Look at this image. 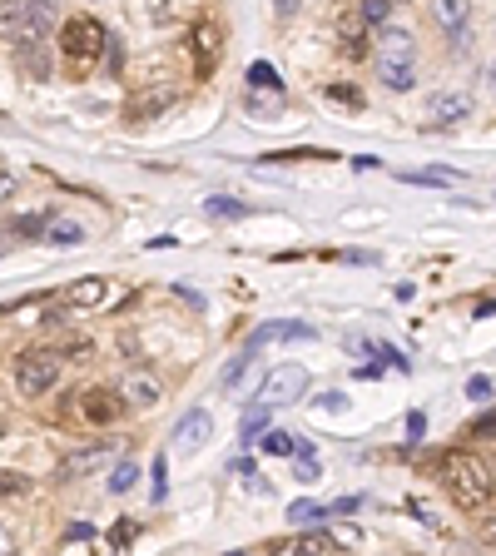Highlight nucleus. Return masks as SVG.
<instances>
[{
  "instance_id": "f257e3e1",
  "label": "nucleus",
  "mask_w": 496,
  "mask_h": 556,
  "mask_svg": "<svg viewBox=\"0 0 496 556\" xmlns=\"http://www.w3.org/2000/svg\"><path fill=\"white\" fill-rule=\"evenodd\" d=\"M442 487L452 492V502L462 512H482L492 502V472L472 452H447L442 457Z\"/></svg>"
},
{
  "instance_id": "f03ea898",
  "label": "nucleus",
  "mask_w": 496,
  "mask_h": 556,
  "mask_svg": "<svg viewBox=\"0 0 496 556\" xmlns=\"http://www.w3.org/2000/svg\"><path fill=\"white\" fill-rule=\"evenodd\" d=\"M50 25H55V0H0V40L10 50L45 40Z\"/></svg>"
},
{
  "instance_id": "7ed1b4c3",
  "label": "nucleus",
  "mask_w": 496,
  "mask_h": 556,
  "mask_svg": "<svg viewBox=\"0 0 496 556\" xmlns=\"http://www.w3.org/2000/svg\"><path fill=\"white\" fill-rule=\"evenodd\" d=\"M105 40H110V30H105L100 20H90V15H75V20H65V30H60V50H65V60H70L75 70H90V65L105 55Z\"/></svg>"
},
{
  "instance_id": "20e7f679",
  "label": "nucleus",
  "mask_w": 496,
  "mask_h": 556,
  "mask_svg": "<svg viewBox=\"0 0 496 556\" xmlns=\"http://www.w3.org/2000/svg\"><path fill=\"white\" fill-rule=\"evenodd\" d=\"M60 363L65 358L55 348H25L15 358V388H20V398H45L60 383Z\"/></svg>"
},
{
  "instance_id": "39448f33",
  "label": "nucleus",
  "mask_w": 496,
  "mask_h": 556,
  "mask_svg": "<svg viewBox=\"0 0 496 556\" xmlns=\"http://www.w3.org/2000/svg\"><path fill=\"white\" fill-rule=\"evenodd\" d=\"M303 393H308V368H298V363H278V368L263 378L258 403H263V408H283V403H298Z\"/></svg>"
},
{
  "instance_id": "423d86ee",
  "label": "nucleus",
  "mask_w": 496,
  "mask_h": 556,
  "mask_svg": "<svg viewBox=\"0 0 496 556\" xmlns=\"http://www.w3.org/2000/svg\"><path fill=\"white\" fill-rule=\"evenodd\" d=\"M120 398H124V408L144 413V408H154V403L164 398V383H159V373H149V368H124Z\"/></svg>"
},
{
  "instance_id": "0eeeda50",
  "label": "nucleus",
  "mask_w": 496,
  "mask_h": 556,
  "mask_svg": "<svg viewBox=\"0 0 496 556\" xmlns=\"http://www.w3.org/2000/svg\"><path fill=\"white\" fill-rule=\"evenodd\" d=\"M189 40H194V70H199V80H209V75H214V65H219V55H224L219 25H214V20H199Z\"/></svg>"
},
{
  "instance_id": "6e6552de",
  "label": "nucleus",
  "mask_w": 496,
  "mask_h": 556,
  "mask_svg": "<svg viewBox=\"0 0 496 556\" xmlns=\"http://www.w3.org/2000/svg\"><path fill=\"white\" fill-rule=\"evenodd\" d=\"M377 65H417L412 30H382L377 35Z\"/></svg>"
},
{
  "instance_id": "1a4fd4ad",
  "label": "nucleus",
  "mask_w": 496,
  "mask_h": 556,
  "mask_svg": "<svg viewBox=\"0 0 496 556\" xmlns=\"http://www.w3.org/2000/svg\"><path fill=\"white\" fill-rule=\"evenodd\" d=\"M174 100H179V95H174L169 85H149V90H139V95L124 105V115H129L134 125H139V120H159V115H164Z\"/></svg>"
},
{
  "instance_id": "9d476101",
  "label": "nucleus",
  "mask_w": 496,
  "mask_h": 556,
  "mask_svg": "<svg viewBox=\"0 0 496 556\" xmlns=\"http://www.w3.org/2000/svg\"><path fill=\"white\" fill-rule=\"evenodd\" d=\"M70 413L80 417V422L105 427V422H115V417H120V398H110V393H100V388H95V393H85V398H80Z\"/></svg>"
},
{
  "instance_id": "9b49d317",
  "label": "nucleus",
  "mask_w": 496,
  "mask_h": 556,
  "mask_svg": "<svg viewBox=\"0 0 496 556\" xmlns=\"http://www.w3.org/2000/svg\"><path fill=\"white\" fill-rule=\"evenodd\" d=\"M308 338H318V328H308V323H268V328H258L248 338V353L263 348V343H308Z\"/></svg>"
},
{
  "instance_id": "f8f14e48",
  "label": "nucleus",
  "mask_w": 496,
  "mask_h": 556,
  "mask_svg": "<svg viewBox=\"0 0 496 556\" xmlns=\"http://www.w3.org/2000/svg\"><path fill=\"white\" fill-rule=\"evenodd\" d=\"M432 20H437L452 40H462V35H467V20H472V0H432Z\"/></svg>"
},
{
  "instance_id": "ddd939ff",
  "label": "nucleus",
  "mask_w": 496,
  "mask_h": 556,
  "mask_svg": "<svg viewBox=\"0 0 496 556\" xmlns=\"http://www.w3.org/2000/svg\"><path fill=\"white\" fill-rule=\"evenodd\" d=\"M209 432H214V422H209V413H184L179 417V427H174V442L184 447V452H194V447H204L209 442Z\"/></svg>"
},
{
  "instance_id": "4468645a",
  "label": "nucleus",
  "mask_w": 496,
  "mask_h": 556,
  "mask_svg": "<svg viewBox=\"0 0 496 556\" xmlns=\"http://www.w3.org/2000/svg\"><path fill=\"white\" fill-rule=\"evenodd\" d=\"M273 556H338V542L323 537V532H313V537H288V542L273 547Z\"/></svg>"
},
{
  "instance_id": "2eb2a0df",
  "label": "nucleus",
  "mask_w": 496,
  "mask_h": 556,
  "mask_svg": "<svg viewBox=\"0 0 496 556\" xmlns=\"http://www.w3.org/2000/svg\"><path fill=\"white\" fill-rule=\"evenodd\" d=\"M105 278H80V283H70L60 298H65V308H95V303H105Z\"/></svg>"
},
{
  "instance_id": "dca6fc26",
  "label": "nucleus",
  "mask_w": 496,
  "mask_h": 556,
  "mask_svg": "<svg viewBox=\"0 0 496 556\" xmlns=\"http://www.w3.org/2000/svg\"><path fill=\"white\" fill-rule=\"evenodd\" d=\"M90 234H85V224H75V219H45V244H55V249H75V244H85Z\"/></svg>"
},
{
  "instance_id": "f3484780",
  "label": "nucleus",
  "mask_w": 496,
  "mask_h": 556,
  "mask_svg": "<svg viewBox=\"0 0 496 556\" xmlns=\"http://www.w3.org/2000/svg\"><path fill=\"white\" fill-rule=\"evenodd\" d=\"M15 65H20L30 80H50V55H45L40 40H35V45H20V50H15Z\"/></svg>"
},
{
  "instance_id": "a211bd4d",
  "label": "nucleus",
  "mask_w": 496,
  "mask_h": 556,
  "mask_svg": "<svg viewBox=\"0 0 496 556\" xmlns=\"http://www.w3.org/2000/svg\"><path fill=\"white\" fill-rule=\"evenodd\" d=\"M472 115V100L467 95H437L432 100V120L437 125H457V120H467Z\"/></svg>"
},
{
  "instance_id": "6ab92c4d",
  "label": "nucleus",
  "mask_w": 496,
  "mask_h": 556,
  "mask_svg": "<svg viewBox=\"0 0 496 556\" xmlns=\"http://www.w3.org/2000/svg\"><path fill=\"white\" fill-rule=\"evenodd\" d=\"M402 179H407V184H427V189H452V184H462L457 169H402Z\"/></svg>"
},
{
  "instance_id": "aec40b11",
  "label": "nucleus",
  "mask_w": 496,
  "mask_h": 556,
  "mask_svg": "<svg viewBox=\"0 0 496 556\" xmlns=\"http://www.w3.org/2000/svg\"><path fill=\"white\" fill-rule=\"evenodd\" d=\"M377 80L387 85V90H412L417 85V65H377Z\"/></svg>"
},
{
  "instance_id": "412c9836",
  "label": "nucleus",
  "mask_w": 496,
  "mask_h": 556,
  "mask_svg": "<svg viewBox=\"0 0 496 556\" xmlns=\"http://www.w3.org/2000/svg\"><path fill=\"white\" fill-rule=\"evenodd\" d=\"M258 447H263L268 457H293V452H298V437L283 432V427H268V432L258 437Z\"/></svg>"
},
{
  "instance_id": "4be33fe9",
  "label": "nucleus",
  "mask_w": 496,
  "mask_h": 556,
  "mask_svg": "<svg viewBox=\"0 0 496 556\" xmlns=\"http://www.w3.org/2000/svg\"><path fill=\"white\" fill-rule=\"evenodd\" d=\"M248 90H273V95H283V80H278V70H273L268 60H258V65H248Z\"/></svg>"
},
{
  "instance_id": "5701e85b",
  "label": "nucleus",
  "mask_w": 496,
  "mask_h": 556,
  "mask_svg": "<svg viewBox=\"0 0 496 556\" xmlns=\"http://www.w3.org/2000/svg\"><path fill=\"white\" fill-rule=\"evenodd\" d=\"M288 517H293L298 527H323L333 512H328V507H318V502H293V507H288Z\"/></svg>"
},
{
  "instance_id": "b1692460",
  "label": "nucleus",
  "mask_w": 496,
  "mask_h": 556,
  "mask_svg": "<svg viewBox=\"0 0 496 556\" xmlns=\"http://www.w3.org/2000/svg\"><path fill=\"white\" fill-rule=\"evenodd\" d=\"M298 159H333L328 149H283V154H263V164H298Z\"/></svg>"
},
{
  "instance_id": "393cba45",
  "label": "nucleus",
  "mask_w": 496,
  "mask_h": 556,
  "mask_svg": "<svg viewBox=\"0 0 496 556\" xmlns=\"http://www.w3.org/2000/svg\"><path fill=\"white\" fill-rule=\"evenodd\" d=\"M392 15V0H358V20L363 25H382Z\"/></svg>"
},
{
  "instance_id": "a878e982",
  "label": "nucleus",
  "mask_w": 496,
  "mask_h": 556,
  "mask_svg": "<svg viewBox=\"0 0 496 556\" xmlns=\"http://www.w3.org/2000/svg\"><path fill=\"white\" fill-rule=\"evenodd\" d=\"M134 477H139V467H134V462H120V467L110 472V492H115V497H124V492L134 487Z\"/></svg>"
},
{
  "instance_id": "bb28decb",
  "label": "nucleus",
  "mask_w": 496,
  "mask_h": 556,
  "mask_svg": "<svg viewBox=\"0 0 496 556\" xmlns=\"http://www.w3.org/2000/svg\"><path fill=\"white\" fill-rule=\"evenodd\" d=\"M149 477H154V482H149V497L164 502V497H169V467H164V457H154V472H149Z\"/></svg>"
},
{
  "instance_id": "cd10ccee",
  "label": "nucleus",
  "mask_w": 496,
  "mask_h": 556,
  "mask_svg": "<svg viewBox=\"0 0 496 556\" xmlns=\"http://www.w3.org/2000/svg\"><path fill=\"white\" fill-rule=\"evenodd\" d=\"M209 214H214V219H239V214H244V204L219 194V199H209Z\"/></svg>"
},
{
  "instance_id": "c85d7f7f",
  "label": "nucleus",
  "mask_w": 496,
  "mask_h": 556,
  "mask_svg": "<svg viewBox=\"0 0 496 556\" xmlns=\"http://www.w3.org/2000/svg\"><path fill=\"white\" fill-rule=\"evenodd\" d=\"M20 492H30V477H20V472H0V497H20Z\"/></svg>"
},
{
  "instance_id": "c756f323",
  "label": "nucleus",
  "mask_w": 496,
  "mask_h": 556,
  "mask_svg": "<svg viewBox=\"0 0 496 556\" xmlns=\"http://www.w3.org/2000/svg\"><path fill=\"white\" fill-rule=\"evenodd\" d=\"M263 417H268V408L263 403H253L244 417V437H263Z\"/></svg>"
},
{
  "instance_id": "7c9ffc66",
  "label": "nucleus",
  "mask_w": 496,
  "mask_h": 556,
  "mask_svg": "<svg viewBox=\"0 0 496 556\" xmlns=\"http://www.w3.org/2000/svg\"><path fill=\"white\" fill-rule=\"evenodd\" d=\"M472 437H496V408H487L482 417H472Z\"/></svg>"
},
{
  "instance_id": "2f4dec72",
  "label": "nucleus",
  "mask_w": 496,
  "mask_h": 556,
  "mask_svg": "<svg viewBox=\"0 0 496 556\" xmlns=\"http://www.w3.org/2000/svg\"><path fill=\"white\" fill-rule=\"evenodd\" d=\"M328 100H338V105H358V110H363V95H358V90H348V85H333V90H328Z\"/></svg>"
},
{
  "instance_id": "473e14b6",
  "label": "nucleus",
  "mask_w": 496,
  "mask_h": 556,
  "mask_svg": "<svg viewBox=\"0 0 496 556\" xmlns=\"http://www.w3.org/2000/svg\"><path fill=\"white\" fill-rule=\"evenodd\" d=\"M467 398H472V403H487V398H492V378H472V383H467Z\"/></svg>"
},
{
  "instance_id": "72a5a7b5",
  "label": "nucleus",
  "mask_w": 496,
  "mask_h": 556,
  "mask_svg": "<svg viewBox=\"0 0 496 556\" xmlns=\"http://www.w3.org/2000/svg\"><path fill=\"white\" fill-rule=\"evenodd\" d=\"M105 55H110V70L120 75V70H124V45H120V40H105Z\"/></svg>"
},
{
  "instance_id": "f704fd0d",
  "label": "nucleus",
  "mask_w": 496,
  "mask_h": 556,
  "mask_svg": "<svg viewBox=\"0 0 496 556\" xmlns=\"http://www.w3.org/2000/svg\"><path fill=\"white\" fill-rule=\"evenodd\" d=\"M323 408H333V413H343V408H348V398H343V393H323Z\"/></svg>"
},
{
  "instance_id": "c9c22d12",
  "label": "nucleus",
  "mask_w": 496,
  "mask_h": 556,
  "mask_svg": "<svg viewBox=\"0 0 496 556\" xmlns=\"http://www.w3.org/2000/svg\"><path fill=\"white\" fill-rule=\"evenodd\" d=\"M134 542V527H115V547H129Z\"/></svg>"
},
{
  "instance_id": "e433bc0d",
  "label": "nucleus",
  "mask_w": 496,
  "mask_h": 556,
  "mask_svg": "<svg viewBox=\"0 0 496 556\" xmlns=\"http://www.w3.org/2000/svg\"><path fill=\"white\" fill-rule=\"evenodd\" d=\"M0 556H15V542H10V532L0 527Z\"/></svg>"
},
{
  "instance_id": "4c0bfd02",
  "label": "nucleus",
  "mask_w": 496,
  "mask_h": 556,
  "mask_svg": "<svg viewBox=\"0 0 496 556\" xmlns=\"http://www.w3.org/2000/svg\"><path fill=\"white\" fill-rule=\"evenodd\" d=\"M273 5H278V15H293V10H298V0H273Z\"/></svg>"
},
{
  "instance_id": "58836bf2",
  "label": "nucleus",
  "mask_w": 496,
  "mask_h": 556,
  "mask_svg": "<svg viewBox=\"0 0 496 556\" xmlns=\"http://www.w3.org/2000/svg\"><path fill=\"white\" fill-rule=\"evenodd\" d=\"M10 189H15V179H10V174H0V199H5Z\"/></svg>"
},
{
  "instance_id": "ea45409f",
  "label": "nucleus",
  "mask_w": 496,
  "mask_h": 556,
  "mask_svg": "<svg viewBox=\"0 0 496 556\" xmlns=\"http://www.w3.org/2000/svg\"><path fill=\"white\" fill-rule=\"evenodd\" d=\"M492 85H496V65H492Z\"/></svg>"
},
{
  "instance_id": "a19ab883",
  "label": "nucleus",
  "mask_w": 496,
  "mask_h": 556,
  "mask_svg": "<svg viewBox=\"0 0 496 556\" xmlns=\"http://www.w3.org/2000/svg\"><path fill=\"white\" fill-rule=\"evenodd\" d=\"M492 547H496V532H492Z\"/></svg>"
},
{
  "instance_id": "79ce46f5",
  "label": "nucleus",
  "mask_w": 496,
  "mask_h": 556,
  "mask_svg": "<svg viewBox=\"0 0 496 556\" xmlns=\"http://www.w3.org/2000/svg\"><path fill=\"white\" fill-rule=\"evenodd\" d=\"M234 556H244V552H234Z\"/></svg>"
}]
</instances>
